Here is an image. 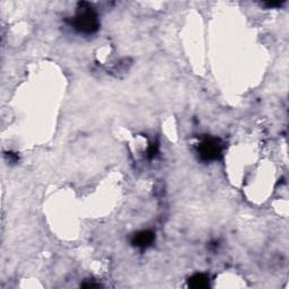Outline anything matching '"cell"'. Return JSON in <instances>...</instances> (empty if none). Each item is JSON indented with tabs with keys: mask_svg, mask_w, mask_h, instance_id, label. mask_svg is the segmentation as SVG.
Masks as SVG:
<instances>
[{
	"mask_svg": "<svg viewBox=\"0 0 289 289\" xmlns=\"http://www.w3.org/2000/svg\"><path fill=\"white\" fill-rule=\"evenodd\" d=\"M154 234L152 232H141L135 236L133 244L140 248H146L153 243Z\"/></svg>",
	"mask_w": 289,
	"mask_h": 289,
	"instance_id": "obj_3",
	"label": "cell"
},
{
	"mask_svg": "<svg viewBox=\"0 0 289 289\" xmlns=\"http://www.w3.org/2000/svg\"><path fill=\"white\" fill-rule=\"evenodd\" d=\"M189 285L193 288H205L208 286V277L205 275H196L189 279Z\"/></svg>",
	"mask_w": 289,
	"mask_h": 289,
	"instance_id": "obj_4",
	"label": "cell"
},
{
	"mask_svg": "<svg viewBox=\"0 0 289 289\" xmlns=\"http://www.w3.org/2000/svg\"><path fill=\"white\" fill-rule=\"evenodd\" d=\"M199 152L201 157L206 159V161H214V159H217L219 155H221L222 148L216 139H206L200 145Z\"/></svg>",
	"mask_w": 289,
	"mask_h": 289,
	"instance_id": "obj_2",
	"label": "cell"
},
{
	"mask_svg": "<svg viewBox=\"0 0 289 289\" xmlns=\"http://www.w3.org/2000/svg\"><path fill=\"white\" fill-rule=\"evenodd\" d=\"M75 28L84 33H93L98 27L97 16L93 10L86 9L79 12L74 20Z\"/></svg>",
	"mask_w": 289,
	"mask_h": 289,
	"instance_id": "obj_1",
	"label": "cell"
}]
</instances>
